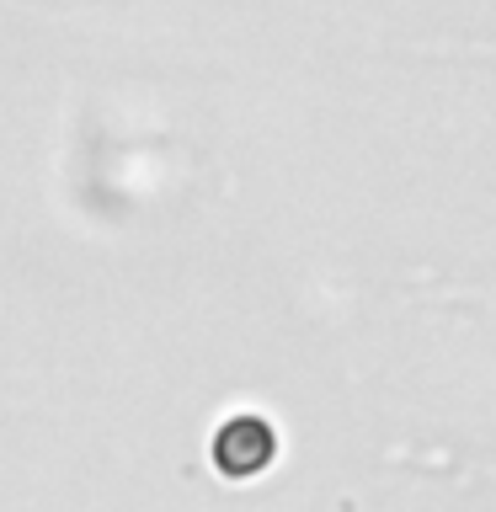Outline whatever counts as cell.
Instances as JSON below:
<instances>
[{
    "mask_svg": "<svg viewBox=\"0 0 496 512\" xmlns=\"http://www.w3.org/2000/svg\"><path fill=\"white\" fill-rule=\"evenodd\" d=\"M208 459L224 480H256L278 464V427L267 416L240 411L230 422H219V432L208 438Z\"/></svg>",
    "mask_w": 496,
    "mask_h": 512,
    "instance_id": "cell-1",
    "label": "cell"
}]
</instances>
